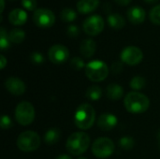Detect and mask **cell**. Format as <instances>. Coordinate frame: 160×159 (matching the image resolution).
Returning <instances> with one entry per match:
<instances>
[{
  "label": "cell",
  "instance_id": "obj_1",
  "mask_svg": "<svg viewBox=\"0 0 160 159\" xmlns=\"http://www.w3.org/2000/svg\"><path fill=\"white\" fill-rule=\"evenodd\" d=\"M124 104L128 112L139 114L145 112L149 109L150 100L145 95L134 91L126 96Z\"/></svg>",
  "mask_w": 160,
  "mask_h": 159
},
{
  "label": "cell",
  "instance_id": "obj_2",
  "mask_svg": "<svg viewBox=\"0 0 160 159\" xmlns=\"http://www.w3.org/2000/svg\"><path fill=\"white\" fill-rule=\"evenodd\" d=\"M96 121V112L94 108L87 103L80 105L74 114V123L82 130L91 128Z\"/></svg>",
  "mask_w": 160,
  "mask_h": 159
},
{
  "label": "cell",
  "instance_id": "obj_3",
  "mask_svg": "<svg viewBox=\"0 0 160 159\" xmlns=\"http://www.w3.org/2000/svg\"><path fill=\"white\" fill-rule=\"evenodd\" d=\"M90 137L84 132L72 133L68 141L66 147L68 151L73 156H80L86 152L90 146Z\"/></svg>",
  "mask_w": 160,
  "mask_h": 159
},
{
  "label": "cell",
  "instance_id": "obj_4",
  "mask_svg": "<svg viewBox=\"0 0 160 159\" xmlns=\"http://www.w3.org/2000/svg\"><path fill=\"white\" fill-rule=\"evenodd\" d=\"M108 74L109 67L101 60H93L85 66V75L94 82L104 81Z\"/></svg>",
  "mask_w": 160,
  "mask_h": 159
},
{
  "label": "cell",
  "instance_id": "obj_5",
  "mask_svg": "<svg viewBox=\"0 0 160 159\" xmlns=\"http://www.w3.org/2000/svg\"><path fill=\"white\" fill-rule=\"evenodd\" d=\"M40 145V138L34 131H24L17 139V146L22 152H33Z\"/></svg>",
  "mask_w": 160,
  "mask_h": 159
},
{
  "label": "cell",
  "instance_id": "obj_6",
  "mask_svg": "<svg viewBox=\"0 0 160 159\" xmlns=\"http://www.w3.org/2000/svg\"><path fill=\"white\" fill-rule=\"evenodd\" d=\"M15 119L22 126H28L35 119V109L30 102L22 101L15 109Z\"/></svg>",
  "mask_w": 160,
  "mask_h": 159
},
{
  "label": "cell",
  "instance_id": "obj_7",
  "mask_svg": "<svg viewBox=\"0 0 160 159\" xmlns=\"http://www.w3.org/2000/svg\"><path fill=\"white\" fill-rule=\"evenodd\" d=\"M115 146L113 142L109 138H99L92 145V152L98 158H107L114 152Z\"/></svg>",
  "mask_w": 160,
  "mask_h": 159
},
{
  "label": "cell",
  "instance_id": "obj_8",
  "mask_svg": "<svg viewBox=\"0 0 160 159\" xmlns=\"http://www.w3.org/2000/svg\"><path fill=\"white\" fill-rule=\"evenodd\" d=\"M33 22L39 28H50L55 22V15L48 8H38L34 11Z\"/></svg>",
  "mask_w": 160,
  "mask_h": 159
},
{
  "label": "cell",
  "instance_id": "obj_9",
  "mask_svg": "<svg viewBox=\"0 0 160 159\" xmlns=\"http://www.w3.org/2000/svg\"><path fill=\"white\" fill-rule=\"evenodd\" d=\"M82 28L86 35L91 37L98 36L104 29V21L100 15H91L84 20Z\"/></svg>",
  "mask_w": 160,
  "mask_h": 159
},
{
  "label": "cell",
  "instance_id": "obj_10",
  "mask_svg": "<svg viewBox=\"0 0 160 159\" xmlns=\"http://www.w3.org/2000/svg\"><path fill=\"white\" fill-rule=\"evenodd\" d=\"M121 61L129 66H135L142 62L143 58V53L142 50L135 46L126 47L121 52Z\"/></svg>",
  "mask_w": 160,
  "mask_h": 159
},
{
  "label": "cell",
  "instance_id": "obj_11",
  "mask_svg": "<svg viewBox=\"0 0 160 159\" xmlns=\"http://www.w3.org/2000/svg\"><path fill=\"white\" fill-rule=\"evenodd\" d=\"M48 56L51 62L59 65L65 63L68 60L69 56V52L66 46L62 44H55L50 48Z\"/></svg>",
  "mask_w": 160,
  "mask_h": 159
},
{
  "label": "cell",
  "instance_id": "obj_12",
  "mask_svg": "<svg viewBox=\"0 0 160 159\" xmlns=\"http://www.w3.org/2000/svg\"><path fill=\"white\" fill-rule=\"evenodd\" d=\"M5 86L7 90L15 96H21L25 92L24 82L16 77H9L5 82Z\"/></svg>",
  "mask_w": 160,
  "mask_h": 159
},
{
  "label": "cell",
  "instance_id": "obj_13",
  "mask_svg": "<svg viewBox=\"0 0 160 159\" xmlns=\"http://www.w3.org/2000/svg\"><path fill=\"white\" fill-rule=\"evenodd\" d=\"M117 117L112 113L106 112L101 114L98 119V126L103 131H110L117 125Z\"/></svg>",
  "mask_w": 160,
  "mask_h": 159
},
{
  "label": "cell",
  "instance_id": "obj_14",
  "mask_svg": "<svg viewBox=\"0 0 160 159\" xmlns=\"http://www.w3.org/2000/svg\"><path fill=\"white\" fill-rule=\"evenodd\" d=\"M127 16L128 21L133 24L142 23L146 17V12L144 8L140 6H133L128 9Z\"/></svg>",
  "mask_w": 160,
  "mask_h": 159
},
{
  "label": "cell",
  "instance_id": "obj_15",
  "mask_svg": "<svg viewBox=\"0 0 160 159\" xmlns=\"http://www.w3.org/2000/svg\"><path fill=\"white\" fill-rule=\"evenodd\" d=\"M27 13L25 12V10L22 9V8H15L12 9L9 14H8V21L11 24L13 25H22L26 22L27 21Z\"/></svg>",
  "mask_w": 160,
  "mask_h": 159
},
{
  "label": "cell",
  "instance_id": "obj_16",
  "mask_svg": "<svg viewBox=\"0 0 160 159\" xmlns=\"http://www.w3.org/2000/svg\"><path fill=\"white\" fill-rule=\"evenodd\" d=\"M99 6V0H79L77 9L81 14H89L95 11Z\"/></svg>",
  "mask_w": 160,
  "mask_h": 159
},
{
  "label": "cell",
  "instance_id": "obj_17",
  "mask_svg": "<svg viewBox=\"0 0 160 159\" xmlns=\"http://www.w3.org/2000/svg\"><path fill=\"white\" fill-rule=\"evenodd\" d=\"M97 50V44L95 42V40L91 39V38H86L84 39L80 46V52L82 53V56H84L85 58H90L92 57Z\"/></svg>",
  "mask_w": 160,
  "mask_h": 159
},
{
  "label": "cell",
  "instance_id": "obj_18",
  "mask_svg": "<svg viewBox=\"0 0 160 159\" xmlns=\"http://www.w3.org/2000/svg\"><path fill=\"white\" fill-rule=\"evenodd\" d=\"M106 94L111 100H119L124 95V89L117 83H111L106 90Z\"/></svg>",
  "mask_w": 160,
  "mask_h": 159
},
{
  "label": "cell",
  "instance_id": "obj_19",
  "mask_svg": "<svg viewBox=\"0 0 160 159\" xmlns=\"http://www.w3.org/2000/svg\"><path fill=\"white\" fill-rule=\"evenodd\" d=\"M107 21H108L109 25L112 28L116 29V30L122 29L126 25V20H125V18L122 15L118 14V13H111L108 16Z\"/></svg>",
  "mask_w": 160,
  "mask_h": 159
},
{
  "label": "cell",
  "instance_id": "obj_20",
  "mask_svg": "<svg viewBox=\"0 0 160 159\" xmlns=\"http://www.w3.org/2000/svg\"><path fill=\"white\" fill-rule=\"evenodd\" d=\"M60 137H61V131L57 127H53L48 129L45 132L43 140L45 143H47L48 145H52L55 144L60 140Z\"/></svg>",
  "mask_w": 160,
  "mask_h": 159
},
{
  "label": "cell",
  "instance_id": "obj_21",
  "mask_svg": "<svg viewBox=\"0 0 160 159\" xmlns=\"http://www.w3.org/2000/svg\"><path fill=\"white\" fill-rule=\"evenodd\" d=\"M8 38H9L10 42L15 43V44H20L24 40L25 33L22 29L14 28V29L10 30V32L8 33Z\"/></svg>",
  "mask_w": 160,
  "mask_h": 159
},
{
  "label": "cell",
  "instance_id": "obj_22",
  "mask_svg": "<svg viewBox=\"0 0 160 159\" xmlns=\"http://www.w3.org/2000/svg\"><path fill=\"white\" fill-rule=\"evenodd\" d=\"M85 96L88 99L97 101V100L100 99L102 97V89L98 85H92L87 89Z\"/></svg>",
  "mask_w": 160,
  "mask_h": 159
},
{
  "label": "cell",
  "instance_id": "obj_23",
  "mask_svg": "<svg viewBox=\"0 0 160 159\" xmlns=\"http://www.w3.org/2000/svg\"><path fill=\"white\" fill-rule=\"evenodd\" d=\"M77 18V13L74 9L66 7L60 12V19L64 22H72Z\"/></svg>",
  "mask_w": 160,
  "mask_h": 159
},
{
  "label": "cell",
  "instance_id": "obj_24",
  "mask_svg": "<svg viewBox=\"0 0 160 159\" xmlns=\"http://www.w3.org/2000/svg\"><path fill=\"white\" fill-rule=\"evenodd\" d=\"M145 85H146V81L142 76H135L130 82V87L135 91L142 90V88H144Z\"/></svg>",
  "mask_w": 160,
  "mask_h": 159
},
{
  "label": "cell",
  "instance_id": "obj_25",
  "mask_svg": "<svg viewBox=\"0 0 160 159\" xmlns=\"http://www.w3.org/2000/svg\"><path fill=\"white\" fill-rule=\"evenodd\" d=\"M134 144H135V142H134L133 138H131V137H129V136L122 137V138L119 140V146H120L123 150H126V151L131 150V149L134 147Z\"/></svg>",
  "mask_w": 160,
  "mask_h": 159
},
{
  "label": "cell",
  "instance_id": "obj_26",
  "mask_svg": "<svg viewBox=\"0 0 160 159\" xmlns=\"http://www.w3.org/2000/svg\"><path fill=\"white\" fill-rule=\"evenodd\" d=\"M9 38L8 34L7 33L6 29L4 27L0 28V49L2 51L7 50L9 47Z\"/></svg>",
  "mask_w": 160,
  "mask_h": 159
},
{
  "label": "cell",
  "instance_id": "obj_27",
  "mask_svg": "<svg viewBox=\"0 0 160 159\" xmlns=\"http://www.w3.org/2000/svg\"><path fill=\"white\" fill-rule=\"evenodd\" d=\"M149 18L153 23L160 25V4L151 9L149 13Z\"/></svg>",
  "mask_w": 160,
  "mask_h": 159
},
{
  "label": "cell",
  "instance_id": "obj_28",
  "mask_svg": "<svg viewBox=\"0 0 160 159\" xmlns=\"http://www.w3.org/2000/svg\"><path fill=\"white\" fill-rule=\"evenodd\" d=\"M70 67L74 70H81L82 68L84 67V62L80 57H74L70 61Z\"/></svg>",
  "mask_w": 160,
  "mask_h": 159
},
{
  "label": "cell",
  "instance_id": "obj_29",
  "mask_svg": "<svg viewBox=\"0 0 160 159\" xmlns=\"http://www.w3.org/2000/svg\"><path fill=\"white\" fill-rule=\"evenodd\" d=\"M22 6L29 11H35L38 6L37 0H22Z\"/></svg>",
  "mask_w": 160,
  "mask_h": 159
},
{
  "label": "cell",
  "instance_id": "obj_30",
  "mask_svg": "<svg viewBox=\"0 0 160 159\" xmlns=\"http://www.w3.org/2000/svg\"><path fill=\"white\" fill-rule=\"evenodd\" d=\"M30 60L33 64H36V65H40L43 63L44 61V57L42 55V53H40L39 52H34L31 53L30 55Z\"/></svg>",
  "mask_w": 160,
  "mask_h": 159
},
{
  "label": "cell",
  "instance_id": "obj_31",
  "mask_svg": "<svg viewBox=\"0 0 160 159\" xmlns=\"http://www.w3.org/2000/svg\"><path fill=\"white\" fill-rule=\"evenodd\" d=\"M79 34H80V28L78 27V25L71 24L67 28V35L69 37H77Z\"/></svg>",
  "mask_w": 160,
  "mask_h": 159
},
{
  "label": "cell",
  "instance_id": "obj_32",
  "mask_svg": "<svg viewBox=\"0 0 160 159\" xmlns=\"http://www.w3.org/2000/svg\"><path fill=\"white\" fill-rule=\"evenodd\" d=\"M0 126L2 129H8L12 127L11 119L8 115H3L0 121Z\"/></svg>",
  "mask_w": 160,
  "mask_h": 159
},
{
  "label": "cell",
  "instance_id": "obj_33",
  "mask_svg": "<svg viewBox=\"0 0 160 159\" xmlns=\"http://www.w3.org/2000/svg\"><path fill=\"white\" fill-rule=\"evenodd\" d=\"M124 68V66H123V62H120V61H116L114 63H112V67H111V70L112 72H113L114 74H118L120 72H122Z\"/></svg>",
  "mask_w": 160,
  "mask_h": 159
},
{
  "label": "cell",
  "instance_id": "obj_34",
  "mask_svg": "<svg viewBox=\"0 0 160 159\" xmlns=\"http://www.w3.org/2000/svg\"><path fill=\"white\" fill-rule=\"evenodd\" d=\"M118 5H120V6H128V5H129L130 3H131V1L132 0H114Z\"/></svg>",
  "mask_w": 160,
  "mask_h": 159
},
{
  "label": "cell",
  "instance_id": "obj_35",
  "mask_svg": "<svg viewBox=\"0 0 160 159\" xmlns=\"http://www.w3.org/2000/svg\"><path fill=\"white\" fill-rule=\"evenodd\" d=\"M0 64H1V69H3L4 67H5V66H6V64H7V59H6V57L4 56V55H1L0 56Z\"/></svg>",
  "mask_w": 160,
  "mask_h": 159
},
{
  "label": "cell",
  "instance_id": "obj_36",
  "mask_svg": "<svg viewBox=\"0 0 160 159\" xmlns=\"http://www.w3.org/2000/svg\"><path fill=\"white\" fill-rule=\"evenodd\" d=\"M56 159H72L69 156H68V155H62V156H59V157H57Z\"/></svg>",
  "mask_w": 160,
  "mask_h": 159
},
{
  "label": "cell",
  "instance_id": "obj_37",
  "mask_svg": "<svg viewBox=\"0 0 160 159\" xmlns=\"http://www.w3.org/2000/svg\"><path fill=\"white\" fill-rule=\"evenodd\" d=\"M5 8V0H1V14L3 13Z\"/></svg>",
  "mask_w": 160,
  "mask_h": 159
},
{
  "label": "cell",
  "instance_id": "obj_38",
  "mask_svg": "<svg viewBox=\"0 0 160 159\" xmlns=\"http://www.w3.org/2000/svg\"><path fill=\"white\" fill-rule=\"evenodd\" d=\"M146 3H149V4H154V3H157L158 0H144Z\"/></svg>",
  "mask_w": 160,
  "mask_h": 159
},
{
  "label": "cell",
  "instance_id": "obj_39",
  "mask_svg": "<svg viewBox=\"0 0 160 159\" xmlns=\"http://www.w3.org/2000/svg\"><path fill=\"white\" fill-rule=\"evenodd\" d=\"M158 142H160V130L158 131Z\"/></svg>",
  "mask_w": 160,
  "mask_h": 159
},
{
  "label": "cell",
  "instance_id": "obj_40",
  "mask_svg": "<svg viewBox=\"0 0 160 159\" xmlns=\"http://www.w3.org/2000/svg\"><path fill=\"white\" fill-rule=\"evenodd\" d=\"M78 159H87L86 157H80V158H78Z\"/></svg>",
  "mask_w": 160,
  "mask_h": 159
},
{
  "label": "cell",
  "instance_id": "obj_41",
  "mask_svg": "<svg viewBox=\"0 0 160 159\" xmlns=\"http://www.w3.org/2000/svg\"><path fill=\"white\" fill-rule=\"evenodd\" d=\"M10 1H14V0H10Z\"/></svg>",
  "mask_w": 160,
  "mask_h": 159
},
{
  "label": "cell",
  "instance_id": "obj_42",
  "mask_svg": "<svg viewBox=\"0 0 160 159\" xmlns=\"http://www.w3.org/2000/svg\"><path fill=\"white\" fill-rule=\"evenodd\" d=\"M159 146H160V142H159Z\"/></svg>",
  "mask_w": 160,
  "mask_h": 159
}]
</instances>
